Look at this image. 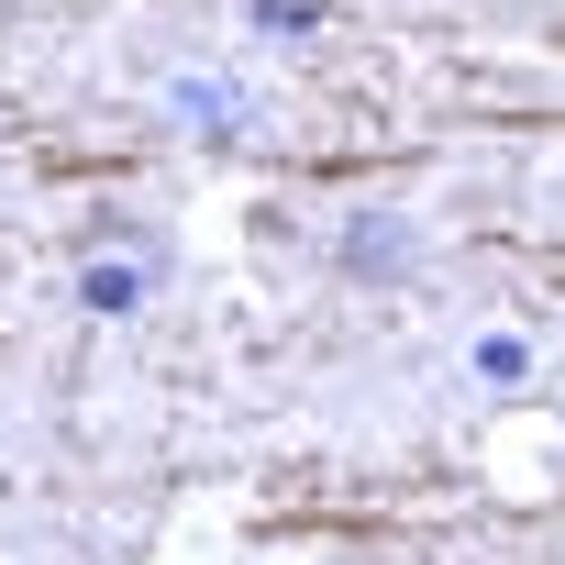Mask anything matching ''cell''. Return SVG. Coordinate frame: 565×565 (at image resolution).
Wrapping results in <instances>:
<instances>
[{
    "instance_id": "3",
    "label": "cell",
    "mask_w": 565,
    "mask_h": 565,
    "mask_svg": "<svg viewBox=\"0 0 565 565\" xmlns=\"http://www.w3.org/2000/svg\"><path fill=\"white\" fill-rule=\"evenodd\" d=\"M344 255H355V266H366V277H377V266H411V233H399V222H388V233H377V222H366V233H355V244H344Z\"/></svg>"
},
{
    "instance_id": "2",
    "label": "cell",
    "mask_w": 565,
    "mask_h": 565,
    "mask_svg": "<svg viewBox=\"0 0 565 565\" xmlns=\"http://www.w3.org/2000/svg\"><path fill=\"white\" fill-rule=\"evenodd\" d=\"M167 111H178L189 134H211V145H233V134L255 122V100H244L233 78H178V89H167Z\"/></svg>"
},
{
    "instance_id": "1",
    "label": "cell",
    "mask_w": 565,
    "mask_h": 565,
    "mask_svg": "<svg viewBox=\"0 0 565 565\" xmlns=\"http://www.w3.org/2000/svg\"><path fill=\"white\" fill-rule=\"evenodd\" d=\"M145 289H156V244H134V255H89V266H78V300H89L100 322L145 311Z\"/></svg>"
}]
</instances>
